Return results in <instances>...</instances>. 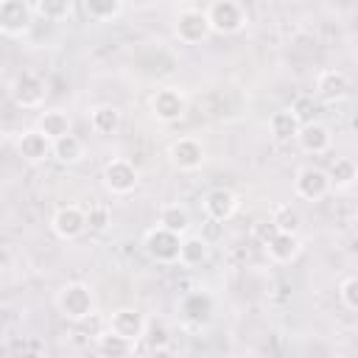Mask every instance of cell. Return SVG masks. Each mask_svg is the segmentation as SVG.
I'll use <instances>...</instances> for the list:
<instances>
[{
  "instance_id": "1",
  "label": "cell",
  "mask_w": 358,
  "mask_h": 358,
  "mask_svg": "<svg viewBox=\"0 0 358 358\" xmlns=\"http://www.w3.org/2000/svg\"><path fill=\"white\" fill-rule=\"evenodd\" d=\"M56 308L70 322H84L90 313H95V296L87 282H67L56 294Z\"/></svg>"
},
{
  "instance_id": "2",
  "label": "cell",
  "mask_w": 358,
  "mask_h": 358,
  "mask_svg": "<svg viewBox=\"0 0 358 358\" xmlns=\"http://www.w3.org/2000/svg\"><path fill=\"white\" fill-rule=\"evenodd\" d=\"M204 17H207V25H210V34H238L246 28V8L235 0H215L204 8Z\"/></svg>"
},
{
  "instance_id": "3",
  "label": "cell",
  "mask_w": 358,
  "mask_h": 358,
  "mask_svg": "<svg viewBox=\"0 0 358 358\" xmlns=\"http://www.w3.org/2000/svg\"><path fill=\"white\" fill-rule=\"evenodd\" d=\"M173 34L182 45H201L210 36V25H207L204 11L196 8V6L179 8L176 17H173Z\"/></svg>"
},
{
  "instance_id": "4",
  "label": "cell",
  "mask_w": 358,
  "mask_h": 358,
  "mask_svg": "<svg viewBox=\"0 0 358 358\" xmlns=\"http://www.w3.org/2000/svg\"><path fill=\"white\" fill-rule=\"evenodd\" d=\"M187 112V98L179 87H159L151 95V115L162 123H176Z\"/></svg>"
},
{
  "instance_id": "5",
  "label": "cell",
  "mask_w": 358,
  "mask_h": 358,
  "mask_svg": "<svg viewBox=\"0 0 358 358\" xmlns=\"http://www.w3.org/2000/svg\"><path fill=\"white\" fill-rule=\"evenodd\" d=\"M103 185L115 196H129L140 185V171L129 159H120V157L117 159H109L103 165Z\"/></svg>"
},
{
  "instance_id": "6",
  "label": "cell",
  "mask_w": 358,
  "mask_h": 358,
  "mask_svg": "<svg viewBox=\"0 0 358 358\" xmlns=\"http://www.w3.org/2000/svg\"><path fill=\"white\" fill-rule=\"evenodd\" d=\"M34 22V8L25 0H0V34L22 36Z\"/></svg>"
},
{
  "instance_id": "7",
  "label": "cell",
  "mask_w": 358,
  "mask_h": 358,
  "mask_svg": "<svg viewBox=\"0 0 358 358\" xmlns=\"http://www.w3.org/2000/svg\"><path fill=\"white\" fill-rule=\"evenodd\" d=\"M179 243H182V238L168 232V229H162V227L148 229L145 241H143L148 257L157 260V263H176L179 260Z\"/></svg>"
},
{
  "instance_id": "8",
  "label": "cell",
  "mask_w": 358,
  "mask_h": 358,
  "mask_svg": "<svg viewBox=\"0 0 358 358\" xmlns=\"http://www.w3.org/2000/svg\"><path fill=\"white\" fill-rule=\"evenodd\" d=\"M294 193L305 201H319L330 193V179L322 168H313V165H305L296 171L294 176Z\"/></svg>"
},
{
  "instance_id": "9",
  "label": "cell",
  "mask_w": 358,
  "mask_h": 358,
  "mask_svg": "<svg viewBox=\"0 0 358 358\" xmlns=\"http://www.w3.org/2000/svg\"><path fill=\"white\" fill-rule=\"evenodd\" d=\"M143 327H145V316H143V310H137V308H117V310H112V316L106 319V330L115 333V336H120V338H126L129 344L140 341Z\"/></svg>"
},
{
  "instance_id": "10",
  "label": "cell",
  "mask_w": 358,
  "mask_h": 358,
  "mask_svg": "<svg viewBox=\"0 0 358 358\" xmlns=\"http://www.w3.org/2000/svg\"><path fill=\"white\" fill-rule=\"evenodd\" d=\"M350 90H352L350 76H347L344 70H336V67L322 70V73L316 76V84H313V92H316L322 101H327V103H336V101L347 98Z\"/></svg>"
},
{
  "instance_id": "11",
  "label": "cell",
  "mask_w": 358,
  "mask_h": 358,
  "mask_svg": "<svg viewBox=\"0 0 358 358\" xmlns=\"http://www.w3.org/2000/svg\"><path fill=\"white\" fill-rule=\"evenodd\" d=\"M11 98L22 109H36L45 101V81L34 73H20L11 81Z\"/></svg>"
},
{
  "instance_id": "12",
  "label": "cell",
  "mask_w": 358,
  "mask_h": 358,
  "mask_svg": "<svg viewBox=\"0 0 358 358\" xmlns=\"http://www.w3.org/2000/svg\"><path fill=\"white\" fill-rule=\"evenodd\" d=\"M168 157H171L173 168H179V171H199L204 162V145L196 137H179L171 143Z\"/></svg>"
},
{
  "instance_id": "13",
  "label": "cell",
  "mask_w": 358,
  "mask_h": 358,
  "mask_svg": "<svg viewBox=\"0 0 358 358\" xmlns=\"http://www.w3.org/2000/svg\"><path fill=\"white\" fill-rule=\"evenodd\" d=\"M50 227H53V232H56L62 241H76V238L84 235V229H87L84 210L76 207V204H64V207H59V210L53 213Z\"/></svg>"
},
{
  "instance_id": "14",
  "label": "cell",
  "mask_w": 358,
  "mask_h": 358,
  "mask_svg": "<svg viewBox=\"0 0 358 358\" xmlns=\"http://www.w3.org/2000/svg\"><path fill=\"white\" fill-rule=\"evenodd\" d=\"M213 310H215V305H213V296H210L207 291H190V294H185L182 302H179L182 319L190 322V324H196V327L207 324V322L213 319Z\"/></svg>"
},
{
  "instance_id": "15",
  "label": "cell",
  "mask_w": 358,
  "mask_h": 358,
  "mask_svg": "<svg viewBox=\"0 0 358 358\" xmlns=\"http://www.w3.org/2000/svg\"><path fill=\"white\" fill-rule=\"evenodd\" d=\"M204 213H207L210 221L224 224V221H229L238 213V196L229 187H213L204 196Z\"/></svg>"
},
{
  "instance_id": "16",
  "label": "cell",
  "mask_w": 358,
  "mask_h": 358,
  "mask_svg": "<svg viewBox=\"0 0 358 358\" xmlns=\"http://www.w3.org/2000/svg\"><path fill=\"white\" fill-rule=\"evenodd\" d=\"M296 145L305 154H324L333 145V134L324 123H302L296 134Z\"/></svg>"
},
{
  "instance_id": "17",
  "label": "cell",
  "mask_w": 358,
  "mask_h": 358,
  "mask_svg": "<svg viewBox=\"0 0 358 358\" xmlns=\"http://www.w3.org/2000/svg\"><path fill=\"white\" fill-rule=\"evenodd\" d=\"M17 151L28 162H45L50 157V140L45 134H39L36 129H28L17 137Z\"/></svg>"
},
{
  "instance_id": "18",
  "label": "cell",
  "mask_w": 358,
  "mask_h": 358,
  "mask_svg": "<svg viewBox=\"0 0 358 358\" xmlns=\"http://www.w3.org/2000/svg\"><path fill=\"white\" fill-rule=\"evenodd\" d=\"M70 126H73V120H70V115L62 112V109H48V112H42L39 120H36V131L45 134L50 143L67 137V134H70Z\"/></svg>"
},
{
  "instance_id": "19",
  "label": "cell",
  "mask_w": 358,
  "mask_h": 358,
  "mask_svg": "<svg viewBox=\"0 0 358 358\" xmlns=\"http://www.w3.org/2000/svg\"><path fill=\"white\" fill-rule=\"evenodd\" d=\"M299 126H302V120H299V115H296L294 109H277V112L268 117V131H271V137L280 140V143L296 140Z\"/></svg>"
},
{
  "instance_id": "20",
  "label": "cell",
  "mask_w": 358,
  "mask_h": 358,
  "mask_svg": "<svg viewBox=\"0 0 358 358\" xmlns=\"http://www.w3.org/2000/svg\"><path fill=\"white\" fill-rule=\"evenodd\" d=\"M266 246V252H268V257L274 260V263H291V260H296V255H299V249H302V241H299V235H288V232H277L268 243H263Z\"/></svg>"
},
{
  "instance_id": "21",
  "label": "cell",
  "mask_w": 358,
  "mask_h": 358,
  "mask_svg": "<svg viewBox=\"0 0 358 358\" xmlns=\"http://www.w3.org/2000/svg\"><path fill=\"white\" fill-rule=\"evenodd\" d=\"M120 120H123V112H120L115 103H101V106H95V109L90 112V126H92V131H95V134H103V137L115 134V131L120 129Z\"/></svg>"
},
{
  "instance_id": "22",
  "label": "cell",
  "mask_w": 358,
  "mask_h": 358,
  "mask_svg": "<svg viewBox=\"0 0 358 358\" xmlns=\"http://www.w3.org/2000/svg\"><path fill=\"white\" fill-rule=\"evenodd\" d=\"M157 221H159L157 227H162V229H168V232H173V235H179V238H185L187 229H190V213H187V207H182V204H165V207L159 210Z\"/></svg>"
},
{
  "instance_id": "23",
  "label": "cell",
  "mask_w": 358,
  "mask_h": 358,
  "mask_svg": "<svg viewBox=\"0 0 358 358\" xmlns=\"http://www.w3.org/2000/svg\"><path fill=\"white\" fill-rule=\"evenodd\" d=\"M210 255V243L207 238L201 235H185L182 243H179V263L185 268H193V266H201Z\"/></svg>"
},
{
  "instance_id": "24",
  "label": "cell",
  "mask_w": 358,
  "mask_h": 358,
  "mask_svg": "<svg viewBox=\"0 0 358 358\" xmlns=\"http://www.w3.org/2000/svg\"><path fill=\"white\" fill-rule=\"evenodd\" d=\"M95 350H98L103 358H129L131 350H134V344H129L126 338H120V336H115V333H109V330H101V333L95 336Z\"/></svg>"
},
{
  "instance_id": "25",
  "label": "cell",
  "mask_w": 358,
  "mask_h": 358,
  "mask_svg": "<svg viewBox=\"0 0 358 358\" xmlns=\"http://www.w3.org/2000/svg\"><path fill=\"white\" fill-rule=\"evenodd\" d=\"M50 154L62 162V165H76L84 159V143L76 137V134H67L56 143H50Z\"/></svg>"
},
{
  "instance_id": "26",
  "label": "cell",
  "mask_w": 358,
  "mask_h": 358,
  "mask_svg": "<svg viewBox=\"0 0 358 358\" xmlns=\"http://www.w3.org/2000/svg\"><path fill=\"white\" fill-rule=\"evenodd\" d=\"M268 221L274 224L277 232L299 235V229H302V215H299V210L291 207V204H277V207L271 210V218H268Z\"/></svg>"
},
{
  "instance_id": "27",
  "label": "cell",
  "mask_w": 358,
  "mask_h": 358,
  "mask_svg": "<svg viewBox=\"0 0 358 358\" xmlns=\"http://www.w3.org/2000/svg\"><path fill=\"white\" fill-rule=\"evenodd\" d=\"M324 173H327V179H330V187L344 190V187H352V182H355V176H358V168H355L352 159L338 157V159L330 165V171H324Z\"/></svg>"
},
{
  "instance_id": "28",
  "label": "cell",
  "mask_w": 358,
  "mask_h": 358,
  "mask_svg": "<svg viewBox=\"0 0 358 358\" xmlns=\"http://www.w3.org/2000/svg\"><path fill=\"white\" fill-rule=\"evenodd\" d=\"M140 341H143L148 350L168 347V344H171V327H168V322H165V319H145V327H143Z\"/></svg>"
},
{
  "instance_id": "29",
  "label": "cell",
  "mask_w": 358,
  "mask_h": 358,
  "mask_svg": "<svg viewBox=\"0 0 358 358\" xmlns=\"http://www.w3.org/2000/svg\"><path fill=\"white\" fill-rule=\"evenodd\" d=\"M34 14L45 17L48 22H59V20H67L73 14V3L70 0H36L31 3Z\"/></svg>"
},
{
  "instance_id": "30",
  "label": "cell",
  "mask_w": 358,
  "mask_h": 358,
  "mask_svg": "<svg viewBox=\"0 0 358 358\" xmlns=\"http://www.w3.org/2000/svg\"><path fill=\"white\" fill-rule=\"evenodd\" d=\"M84 11L95 22H109V20H115V17L123 14V3L120 0H87L84 3Z\"/></svg>"
},
{
  "instance_id": "31",
  "label": "cell",
  "mask_w": 358,
  "mask_h": 358,
  "mask_svg": "<svg viewBox=\"0 0 358 358\" xmlns=\"http://www.w3.org/2000/svg\"><path fill=\"white\" fill-rule=\"evenodd\" d=\"M84 218H87V227H90L92 232H103V229H109V224H112V213H109V207H103V204H92L90 210H84Z\"/></svg>"
},
{
  "instance_id": "32",
  "label": "cell",
  "mask_w": 358,
  "mask_h": 358,
  "mask_svg": "<svg viewBox=\"0 0 358 358\" xmlns=\"http://www.w3.org/2000/svg\"><path fill=\"white\" fill-rule=\"evenodd\" d=\"M338 299L347 310H358V277L355 274H347L338 282Z\"/></svg>"
},
{
  "instance_id": "33",
  "label": "cell",
  "mask_w": 358,
  "mask_h": 358,
  "mask_svg": "<svg viewBox=\"0 0 358 358\" xmlns=\"http://www.w3.org/2000/svg\"><path fill=\"white\" fill-rule=\"evenodd\" d=\"M255 235H257L263 243H268V241L277 235V229H274V224H271V221H263V224H257V227H255Z\"/></svg>"
},
{
  "instance_id": "34",
  "label": "cell",
  "mask_w": 358,
  "mask_h": 358,
  "mask_svg": "<svg viewBox=\"0 0 358 358\" xmlns=\"http://www.w3.org/2000/svg\"><path fill=\"white\" fill-rule=\"evenodd\" d=\"M145 358H173V352H171V347H157V350H148Z\"/></svg>"
}]
</instances>
